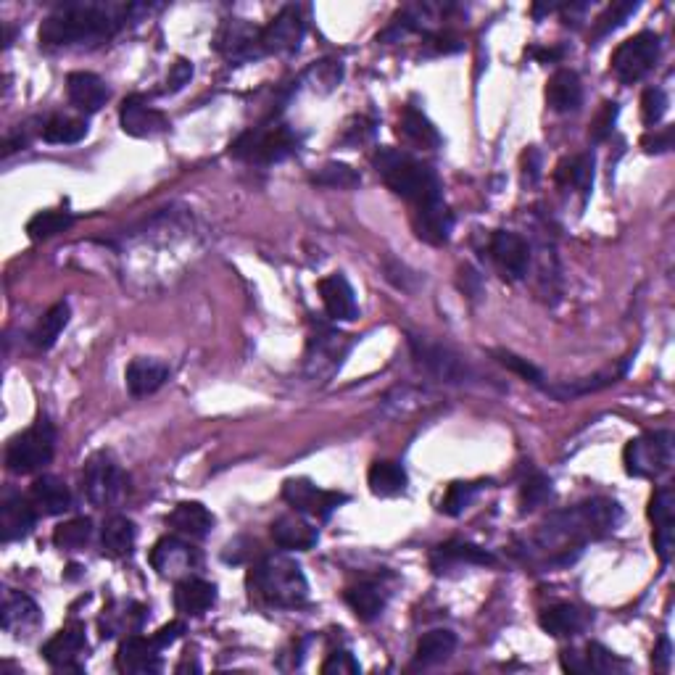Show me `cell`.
<instances>
[{"mask_svg": "<svg viewBox=\"0 0 675 675\" xmlns=\"http://www.w3.org/2000/svg\"><path fill=\"white\" fill-rule=\"evenodd\" d=\"M491 256H494L496 267L504 272L509 280H523L530 267V246L528 240L520 238L517 233L499 230L491 238Z\"/></svg>", "mask_w": 675, "mask_h": 675, "instance_id": "cell-16", "label": "cell"}, {"mask_svg": "<svg viewBox=\"0 0 675 675\" xmlns=\"http://www.w3.org/2000/svg\"><path fill=\"white\" fill-rule=\"evenodd\" d=\"M617 114H620V106L615 101L604 103L599 114L594 117V122H591V127H588V138L594 140V143H602V140L610 138L612 130H615Z\"/></svg>", "mask_w": 675, "mask_h": 675, "instance_id": "cell-50", "label": "cell"}, {"mask_svg": "<svg viewBox=\"0 0 675 675\" xmlns=\"http://www.w3.org/2000/svg\"><path fill=\"white\" fill-rule=\"evenodd\" d=\"M159 646L153 644V639L146 636H130L127 641H122L117 652V670L119 673H159L161 670V657Z\"/></svg>", "mask_w": 675, "mask_h": 675, "instance_id": "cell-20", "label": "cell"}, {"mask_svg": "<svg viewBox=\"0 0 675 675\" xmlns=\"http://www.w3.org/2000/svg\"><path fill=\"white\" fill-rule=\"evenodd\" d=\"M119 122L122 130L132 138H156L161 132H167L169 122L159 109L148 106L143 95H130L119 106Z\"/></svg>", "mask_w": 675, "mask_h": 675, "instance_id": "cell-14", "label": "cell"}, {"mask_svg": "<svg viewBox=\"0 0 675 675\" xmlns=\"http://www.w3.org/2000/svg\"><path fill=\"white\" fill-rule=\"evenodd\" d=\"M90 536H93V523L88 517H74V520L61 523L59 528L53 530V544L64 549V552H77V549L88 544Z\"/></svg>", "mask_w": 675, "mask_h": 675, "instance_id": "cell-40", "label": "cell"}, {"mask_svg": "<svg viewBox=\"0 0 675 675\" xmlns=\"http://www.w3.org/2000/svg\"><path fill=\"white\" fill-rule=\"evenodd\" d=\"M399 135L417 148L441 146V135H438L436 124L430 122L420 109H414V106H407V109L401 111Z\"/></svg>", "mask_w": 675, "mask_h": 675, "instance_id": "cell-34", "label": "cell"}, {"mask_svg": "<svg viewBox=\"0 0 675 675\" xmlns=\"http://www.w3.org/2000/svg\"><path fill=\"white\" fill-rule=\"evenodd\" d=\"M88 649L85 639V625L72 623L61 628L48 644L43 646V657L48 665L61 670H80V657Z\"/></svg>", "mask_w": 675, "mask_h": 675, "instance_id": "cell-15", "label": "cell"}, {"mask_svg": "<svg viewBox=\"0 0 675 675\" xmlns=\"http://www.w3.org/2000/svg\"><path fill=\"white\" fill-rule=\"evenodd\" d=\"M140 6L124 3H61L40 24V43L48 48L101 43L117 35Z\"/></svg>", "mask_w": 675, "mask_h": 675, "instance_id": "cell-1", "label": "cell"}, {"mask_svg": "<svg viewBox=\"0 0 675 675\" xmlns=\"http://www.w3.org/2000/svg\"><path fill=\"white\" fill-rule=\"evenodd\" d=\"M538 623L554 639H570V636L586 628V615L575 604H554V607L541 612Z\"/></svg>", "mask_w": 675, "mask_h": 675, "instance_id": "cell-32", "label": "cell"}, {"mask_svg": "<svg viewBox=\"0 0 675 675\" xmlns=\"http://www.w3.org/2000/svg\"><path fill=\"white\" fill-rule=\"evenodd\" d=\"M362 670V665L356 662L351 652H333L322 662V673L325 675H356Z\"/></svg>", "mask_w": 675, "mask_h": 675, "instance_id": "cell-51", "label": "cell"}, {"mask_svg": "<svg viewBox=\"0 0 675 675\" xmlns=\"http://www.w3.org/2000/svg\"><path fill=\"white\" fill-rule=\"evenodd\" d=\"M586 662H588V673H620L625 670V660H620L615 652H610L607 646L602 644H588L586 646Z\"/></svg>", "mask_w": 675, "mask_h": 675, "instance_id": "cell-46", "label": "cell"}, {"mask_svg": "<svg viewBox=\"0 0 675 675\" xmlns=\"http://www.w3.org/2000/svg\"><path fill=\"white\" fill-rule=\"evenodd\" d=\"M304 40V19L296 6H285L280 14L262 30V51L264 53H293Z\"/></svg>", "mask_w": 675, "mask_h": 675, "instance_id": "cell-13", "label": "cell"}, {"mask_svg": "<svg viewBox=\"0 0 675 675\" xmlns=\"http://www.w3.org/2000/svg\"><path fill=\"white\" fill-rule=\"evenodd\" d=\"M320 296L325 304L327 314L338 322H351L359 317V306H356L354 288L343 275H330L320 280Z\"/></svg>", "mask_w": 675, "mask_h": 675, "instance_id": "cell-23", "label": "cell"}, {"mask_svg": "<svg viewBox=\"0 0 675 675\" xmlns=\"http://www.w3.org/2000/svg\"><path fill=\"white\" fill-rule=\"evenodd\" d=\"M562 670H567V673L573 675H583L588 673V662H586V654H578V652H565L562 654Z\"/></svg>", "mask_w": 675, "mask_h": 675, "instance_id": "cell-58", "label": "cell"}, {"mask_svg": "<svg viewBox=\"0 0 675 675\" xmlns=\"http://www.w3.org/2000/svg\"><path fill=\"white\" fill-rule=\"evenodd\" d=\"M74 225L72 214H66V211H37L35 217L27 222V235L32 240H48L53 235L64 233L69 227Z\"/></svg>", "mask_w": 675, "mask_h": 675, "instance_id": "cell-39", "label": "cell"}, {"mask_svg": "<svg viewBox=\"0 0 675 675\" xmlns=\"http://www.w3.org/2000/svg\"><path fill=\"white\" fill-rule=\"evenodd\" d=\"M283 499L288 501L296 512L312 515L317 517V520H327L335 509L349 501L343 494H335V491H322V488H317L312 480L306 478L285 480Z\"/></svg>", "mask_w": 675, "mask_h": 675, "instance_id": "cell-12", "label": "cell"}, {"mask_svg": "<svg viewBox=\"0 0 675 675\" xmlns=\"http://www.w3.org/2000/svg\"><path fill=\"white\" fill-rule=\"evenodd\" d=\"M668 95L662 88H646L644 95H641V119H644L646 127H654V124H660L662 117L668 114Z\"/></svg>", "mask_w": 675, "mask_h": 675, "instance_id": "cell-47", "label": "cell"}, {"mask_svg": "<svg viewBox=\"0 0 675 675\" xmlns=\"http://www.w3.org/2000/svg\"><path fill=\"white\" fill-rule=\"evenodd\" d=\"M552 496V480L546 475H533L530 480H525L523 494H520V504H523V512L541 507L546 499Z\"/></svg>", "mask_w": 675, "mask_h": 675, "instance_id": "cell-49", "label": "cell"}, {"mask_svg": "<svg viewBox=\"0 0 675 675\" xmlns=\"http://www.w3.org/2000/svg\"><path fill=\"white\" fill-rule=\"evenodd\" d=\"M623 465L633 478H660L673 465V433L654 430L633 438L623 451Z\"/></svg>", "mask_w": 675, "mask_h": 675, "instance_id": "cell-7", "label": "cell"}, {"mask_svg": "<svg viewBox=\"0 0 675 675\" xmlns=\"http://www.w3.org/2000/svg\"><path fill=\"white\" fill-rule=\"evenodd\" d=\"M451 230H454V217L443 204V198L414 206V233L420 240H425L430 246H443V243H449Z\"/></svg>", "mask_w": 675, "mask_h": 675, "instance_id": "cell-19", "label": "cell"}, {"mask_svg": "<svg viewBox=\"0 0 675 675\" xmlns=\"http://www.w3.org/2000/svg\"><path fill=\"white\" fill-rule=\"evenodd\" d=\"M375 167L383 175L385 185L412 206L441 201V182H438L436 172L420 161H414L407 153L380 148L375 156Z\"/></svg>", "mask_w": 675, "mask_h": 675, "instance_id": "cell-3", "label": "cell"}, {"mask_svg": "<svg viewBox=\"0 0 675 675\" xmlns=\"http://www.w3.org/2000/svg\"><path fill=\"white\" fill-rule=\"evenodd\" d=\"M214 48L230 61H248L264 56L262 30L246 19H225L214 37Z\"/></svg>", "mask_w": 675, "mask_h": 675, "instance_id": "cell-11", "label": "cell"}, {"mask_svg": "<svg viewBox=\"0 0 675 675\" xmlns=\"http://www.w3.org/2000/svg\"><path fill=\"white\" fill-rule=\"evenodd\" d=\"M383 267L385 277H388L396 288H401V291H412L414 283H417V275H414V272H409V269L401 262H396V259H385Z\"/></svg>", "mask_w": 675, "mask_h": 675, "instance_id": "cell-54", "label": "cell"}, {"mask_svg": "<svg viewBox=\"0 0 675 675\" xmlns=\"http://www.w3.org/2000/svg\"><path fill=\"white\" fill-rule=\"evenodd\" d=\"M88 138V122L72 117H51L43 127V140L51 146H74Z\"/></svg>", "mask_w": 675, "mask_h": 675, "instance_id": "cell-38", "label": "cell"}, {"mask_svg": "<svg viewBox=\"0 0 675 675\" xmlns=\"http://www.w3.org/2000/svg\"><path fill=\"white\" fill-rule=\"evenodd\" d=\"M494 359L501 364V367H507L509 372H515V375H520L523 380H528V383H541L544 380V375H541V370H538L536 364H530L528 359H523V356L512 354V351L507 349H496L494 351Z\"/></svg>", "mask_w": 675, "mask_h": 675, "instance_id": "cell-48", "label": "cell"}, {"mask_svg": "<svg viewBox=\"0 0 675 675\" xmlns=\"http://www.w3.org/2000/svg\"><path fill=\"white\" fill-rule=\"evenodd\" d=\"M272 538H275V544L283 546V549L306 552V549H312V546L320 541V533H317V528H312V525L306 523L301 515H283L272 523Z\"/></svg>", "mask_w": 675, "mask_h": 675, "instance_id": "cell-29", "label": "cell"}, {"mask_svg": "<svg viewBox=\"0 0 675 675\" xmlns=\"http://www.w3.org/2000/svg\"><path fill=\"white\" fill-rule=\"evenodd\" d=\"M217 602V586L201 578H182L175 588V607L185 617H201Z\"/></svg>", "mask_w": 675, "mask_h": 675, "instance_id": "cell-25", "label": "cell"}, {"mask_svg": "<svg viewBox=\"0 0 675 675\" xmlns=\"http://www.w3.org/2000/svg\"><path fill=\"white\" fill-rule=\"evenodd\" d=\"M457 649V636L446 628H436V631H428L417 641V649H414V662L422 665V668H433V665H441L454 654Z\"/></svg>", "mask_w": 675, "mask_h": 675, "instance_id": "cell-33", "label": "cell"}, {"mask_svg": "<svg viewBox=\"0 0 675 675\" xmlns=\"http://www.w3.org/2000/svg\"><path fill=\"white\" fill-rule=\"evenodd\" d=\"M127 478L119 470V465L111 459V454L98 451L88 459L85 472H82V488L95 507H106L111 501H117L124 494Z\"/></svg>", "mask_w": 675, "mask_h": 675, "instance_id": "cell-10", "label": "cell"}, {"mask_svg": "<svg viewBox=\"0 0 675 675\" xmlns=\"http://www.w3.org/2000/svg\"><path fill=\"white\" fill-rule=\"evenodd\" d=\"M530 56H536L538 61H557V59H562V48H549V51H530Z\"/></svg>", "mask_w": 675, "mask_h": 675, "instance_id": "cell-61", "label": "cell"}, {"mask_svg": "<svg viewBox=\"0 0 675 675\" xmlns=\"http://www.w3.org/2000/svg\"><path fill=\"white\" fill-rule=\"evenodd\" d=\"M367 486L375 496L380 499H391V496H399L407 491L409 478L407 470L399 465V462H372L370 472H367Z\"/></svg>", "mask_w": 675, "mask_h": 675, "instance_id": "cell-31", "label": "cell"}, {"mask_svg": "<svg viewBox=\"0 0 675 675\" xmlns=\"http://www.w3.org/2000/svg\"><path fill=\"white\" fill-rule=\"evenodd\" d=\"M662 40L654 32H639V35L628 37L620 43L612 53V72L620 77V82L633 85V82L644 80L646 74L652 72L657 59H660Z\"/></svg>", "mask_w": 675, "mask_h": 675, "instance_id": "cell-8", "label": "cell"}, {"mask_svg": "<svg viewBox=\"0 0 675 675\" xmlns=\"http://www.w3.org/2000/svg\"><path fill=\"white\" fill-rule=\"evenodd\" d=\"M135 538H138V528L132 520L127 517L117 515L111 517L109 523L103 525V554H109V557H130L132 549H135Z\"/></svg>", "mask_w": 675, "mask_h": 675, "instance_id": "cell-36", "label": "cell"}, {"mask_svg": "<svg viewBox=\"0 0 675 675\" xmlns=\"http://www.w3.org/2000/svg\"><path fill=\"white\" fill-rule=\"evenodd\" d=\"M124 380H127L132 396H148V393L159 391L161 385L169 380V364L159 362V359H148V356H138L127 364Z\"/></svg>", "mask_w": 675, "mask_h": 675, "instance_id": "cell-26", "label": "cell"}, {"mask_svg": "<svg viewBox=\"0 0 675 675\" xmlns=\"http://www.w3.org/2000/svg\"><path fill=\"white\" fill-rule=\"evenodd\" d=\"M182 633H185V623H182V620H172V623L161 625L159 631L153 633L151 639H153V644L159 646V649H167V646H172L177 639H180Z\"/></svg>", "mask_w": 675, "mask_h": 675, "instance_id": "cell-56", "label": "cell"}, {"mask_svg": "<svg viewBox=\"0 0 675 675\" xmlns=\"http://www.w3.org/2000/svg\"><path fill=\"white\" fill-rule=\"evenodd\" d=\"M428 43L433 45L438 53H451V51H459V48H462V43H459L454 35H449V32H438V35L430 37Z\"/></svg>", "mask_w": 675, "mask_h": 675, "instance_id": "cell-59", "label": "cell"}, {"mask_svg": "<svg viewBox=\"0 0 675 675\" xmlns=\"http://www.w3.org/2000/svg\"><path fill=\"white\" fill-rule=\"evenodd\" d=\"M523 175H525V182H538V177H541V156H538L536 148H528L523 156Z\"/></svg>", "mask_w": 675, "mask_h": 675, "instance_id": "cell-57", "label": "cell"}, {"mask_svg": "<svg viewBox=\"0 0 675 675\" xmlns=\"http://www.w3.org/2000/svg\"><path fill=\"white\" fill-rule=\"evenodd\" d=\"M309 77H314V82L325 85V90H333L343 77L341 61H320L309 69Z\"/></svg>", "mask_w": 675, "mask_h": 675, "instance_id": "cell-52", "label": "cell"}, {"mask_svg": "<svg viewBox=\"0 0 675 675\" xmlns=\"http://www.w3.org/2000/svg\"><path fill=\"white\" fill-rule=\"evenodd\" d=\"M346 604L351 607V612H354L359 620H364V623H372V620H378L380 615H383L385 604H388V594L383 591V586H378V583H356V586H351L349 591H346Z\"/></svg>", "mask_w": 675, "mask_h": 675, "instance_id": "cell-30", "label": "cell"}, {"mask_svg": "<svg viewBox=\"0 0 675 675\" xmlns=\"http://www.w3.org/2000/svg\"><path fill=\"white\" fill-rule=\"evenodd\" d=\"M43 615H40V607L32 602L30 596L24 594H8L3 599V612H0V625L3 631L14 633L16 639L22 636H30L40 625Z\"/></svg>", "mask_w": 675, "mask_h": 675, "instance_id": "cell-22", "label": "cell"}, {"mask_svg": "<svg viewBox=\"0 0 675 675\" xmlns=\"http://www.w3.org/2000/svg\"><path fill=\"white\" fill-rule=\"evenodd\" d=\"M475 491H478V486H475V483H462V480L451 483V486L446 488L443 499H441L443 515H449V517L462 515V512L470 507V501H472V496H475Z\"/></svg>", "mask_w": 675, "mask_h": 675, "instance_id": "cell-45", "label": "cell"}, {"mask_svg": "<svg viewBox=\"0 0 675 675\" xmlns=\"http://www.w3.org/2000/svg\"><path fill=\"white\" fill-rule=\"evenodd\" d=\"M436 559H443V562H467V565H494L496 562V557L491 552L480 549V546L462 544V541L438 546Z\"/></svg>", "mask_w": 675, "mask_h": 675, "instance_id": "cell-42", "label": "cell"}, {"mask_svg": "<svg viewBox=\"0 0 675 675\" xmlns=\"http://www.w3.org/2000/svg\"><path fill=\"white\" fill-rule=\"evenodd\" d=\"M37 520V509L30 501L19 494H8L0 504V541L11 544V541H22L32 533Z\"/></svg>", "mask_w": 675, "mask_h": 675, "instance_id": "cell-18", "label": "cell"}, {"mask_svg": "<svg viewBox=\"0 0 675 675\" xmlns=\"http://www.w3.org/2000/svg\"><path fill=\"white\" fill-rule=\"evenodd\" d=\"M66 95H69L74 109H80L82 114H95L109 101V88L98 74L72 72L66 77Z\"/></svg>", "mask_w": 675, "mask_h": 675, "instance_id": "cell-21", "label": "cell"}, {"mask_svg": "<svg viewBox=\"0 0 675 675\" xmlns=\"http://www.w3.org/2000/svg\"><path fill=\"white\" fill-rule=\"evenodd\" d=\"M56 451V430L48 417H37L30 428L14 436L6 446V467L16 475H32L51 465Z\"/></svg>", "mask_w": 675, "mask_h": 675, "instance_id": "cell-6", "label": "cell"}, {"mask_svg": "<svg viewBox=\"0 0 675 675\" xmlns=\"http://www.w3.org/2000/svg\"><path fill=\"white\" fill-rule=\"evenodd\" d=\"M594 153H581V156H573V159L559 161L557 172H554V180L559 185H573L578 193L583 196V201L588 198L591 188H594Z\"/></svg>", "mask_w": 675, "mask_h": 675, "instance_id": "cell-35", "label": "cell"}, {"mask_svg": "<svg viewBox=\"0 0 675 675\" xmlns=\"http://www.w3.org/2000/svg\"><path fill=\"white\" fill-rule=\"evenodd\" d=\"M167 525L177 536L185 538H206L214 528V515L201 501H182L167 517Z\"/></svg>", "mask_w": 675, "mask_h": 675, "instance_id": "cell-27", "label": "cell"}, {"mask_svg": "<svg viewBox=\"0 0 675 675\" xmlns=\"http://www.w3.org/2000/svg\"><path fill=\"white\" fill-rule=\"evenodd\" d=\"M409 351H412L417 367L441 383H467L472 378V370L465 359L449 346H441L422 335H409Z\"/></svg>", "mask_w": 675, "mask_h": 675, "instance_id": "cell-9", "label": "cell"}, {"mask_svg": "<svg viewBox=\"0 0 675 675\" xmlns=\"http://www.w3.org/2000/svg\"><path fill=\"white\" fill-rule=\"evenodd\" d=\"M617 520H620V507L615 501H586V504H578V507L567 509V512H557L554 517H549L538 530L536 544L544 552L557 554L554 562L567 565V562H573L578 557V554H570V549L581 552L586 541L602 538L604 533L615 530Z\"/></svg>", "mask_w": 675, "mask_h": 675, "instance_id": "cell-2", "label": "cell"}, {"mask_svg": "<svg viewBox=\"0 0 675 675\" xmlns=\"http://www.w3.org/2000/svg\"><path fill=\"white\" fill-rule=\"evenodd\" d=\"M636 11H639V3H636V0H615V3L596 19L594 37H604L610 35V32H615L617 27H623Z\"/></svg>", "mask_w": 675, "mask_h": 675, "instance_id": "cell-43", "label": "cell"}, {"mask_svg": "<svg viewBox=\"0 0 675 675\" xmlns=\"http://www.w3.org/2000/svg\"><path fill=\"white\" fill-rule=\"evenodd\" d=\"M185 670H198V665L196 662H190V660H185L180 665V668H177V673H185Z\"/></svg>", "mask_w": 675, "mask_h": 675, "instance_id": "cell-62", "label": "cell"}, {"mask_svg": "<svg viewBox=\"0 0 675 675\" xmlns=\"http://www.w3.org/2000/svg\"><path fill=\"white\" fill-rule=\"evenodd\" d=\"M317 185L322 188H338V190H351L356 185H362V175L356 172L349 164H338V161H330L322 169H317V175L312 177Z\"/></svg>", "mask_w": 675, "mask_h": 675, "instance_id": "cell-41", "label": "cell"}, {"mask_svg": "<svg viewBox=\"0 0 675 675\" xmlns=\"http://www.w3.org/2000/svg\"><path fill=\"white\" fill-rule=\"evenodd\" d=\"M69 317H72V309H69L66 301H59L56 306H51L43 314V320L37 322V327L32 330V343H35L37 349H51V346H56V341L61 338L66 325H69Z\"/></svg>", "mask_w": 675, "mask_h": 675, "instance_id": "cell-37", "label": "cell"}, {"mask_svg": "<svg viewBox=\"0 0 675 675\" xmlns=\"http://www.w3.org/2000/svg\"><path fill=\"white\" fill-rule=\"evenodd\" d=\"M298 151V135L288 124H262L243 132L233 146L230 156L251 164H277Z\"/></svg>", "mask_w": 675, "mask_h": 675, "instance_id": "cell-5", "label": "cell"}, {"mask_svg": "<svg viewBox=\"0 0 675 675\" xmlns=\"http://www.w3.org/2000/svg\"><path fill=\"white\" fill-rule=\"evenodd\" d=\"M546 103L557 114L578 111L583 103V88L573 69H557L546 82Z\"/></svg>", "mask_w": 675, "mask_h": 675, "instance_id": "cell-24", "label": "cell"}, {"mask_svg": "<svg viewBox=\"0 0 675 675\" xmlns=\"http://www.w3.org/2000/svg\"><path fill=\"white\" fill-rule=\"evenodd\" d=\"M673 515H675L673 488L670 486L657 488L652 499H649V520L654 523V530H673Z\"/></svg>", "mask_w": 675, "mask_h": 675, "instance_id": "cell-44", "label": "cell"}, {"mask_svg": "<svg viewBox=\"0 0 675 675\" xmlns=\"http://www.w3.org/2000/svg\"><path fill=\"white\" fill-rule=\"evenodd\" d=\"M248 583L262 602H267L269 607H283V610L304 604L306 596H309V583H306L301 565L296 559L283 557V554L264 557L251 570Z\"/></svg>", "mask_w": 675, "mask_h": 675, "instance_id": "cell-4", "label": "cell"}, {"mask_svg": "<svg viewBox=\"0 0 675 675\" xmlns=\"http://www.w3.org/2000/svg\"><path fill=\"white\" fill-rule=\"evenodd\" d=\"M30 501L40 515H64L72 509V494L64 480L56 475L37 478L30 488Z\"/></svg>", "mask_w": 675, "mask_h": 675, "instance_id": "cell-28", "label": "cell"}, {"mask_svg": "<svg viewBox=\"0 0 675 675\" xmlns=\"http://www.w3.org/2000/svg\"><path fill=\"white\" fill-rule=\"evenodd\" d=\"M670 660H673V646L668 639H660V646L654 649V668L657 670H670Z\"/></svg>", "mask_w": 675, "mask_h": 675, "instance_id": "cell-60", "label": "cell"}, {"mask_svg": "<svg viewBox=\"0 0 675 675\" xmlns=\"http://www.w3.org/2000/svg\"><path fill=\"white\" fill-rule=\"evenodd\" d=\"M198 562H201V557H198L196 549L175 536L161 538L151 549V565L161 578H169V575L175 578L180 573H188Z\"/></svg>", "mask_w": 675, "mask_h": 675, "instance_id": "cell-17", "label": "cell"}, {"mask_svg": "<svg viewBox=\"0 0 675 675\" xmlns=\"http://www.w3.org/2000/svg\"><path fill=\"white\" fill-rule=\"evenodd\" d=\"M673 135H675L673 127L646 132L644 138H641V146H644L649 153H665L673 148Z\"/></svg>", "mask_w": 675, "mask_h": 675, "instance_id": "cell-55", "label": "cell"}, {"mask_svg": "<svg viewBox=\"0 0 675 675\" xmlns=\"http://www.w3.org/2000/svg\"><path fill=\"white\" fill-rule=\"evenodd\" d=\"M193 61L188 59H177L175 64H172V69H169V77H167V93H180L185 85H190V80H193Z\"/></svg>", "mask_w": 675, "mask_h": 675, "instance_id": "cell-53", "label": "cell"}]
</instances>
